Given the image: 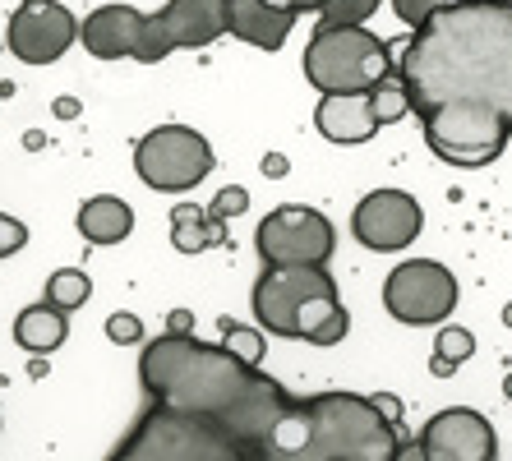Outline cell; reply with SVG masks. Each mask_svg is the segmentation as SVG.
Segmentation results:
<instances>
[{
	"label": "cell",
	"instance_id": "6da1fadb",
	"mask_svg": "<svg viewBox=\"0 0 512 461\" xmlns=\"http://www.w3.org/2000/svg\"><path fill=\"white\" fill-rule=\"evenodd\" d=\"M406 111H485L512 130V0H453L411 33L397 65Z\"/></svg>",
	"mask_w": 512,
	"mask_h": 461
},
{
	"label": "cell",
	"instance_id": "7a4b0ae2",
	"mask_svg": "<svg viewBox=\"0 0 512 461\" xmlns=\"http://www.w3.org/2000/svg\"><path fill=\"white\" fill-rule=\"evenodd\" d=\"M139 383L153 397V406L199 415L250 448H259L277 420L296 406V397L282 383L236 360L227 346L199 342V337H171V332L143 346Z\"/></svg>",
	"mask_w": 512,
	"mask_h": 461
},
{
	"label": "cell",
	"instance_id": "3957f363",
	"mask_svg": "<svg viewBox=\"0 0 512 461\" xmlns=\"http://www.w3.org/2000/svg\"><path fill=\"white\" fill-rule=\"evenodd\" d=\"M397 402L383 392H319L296 402L254 448V461H393L397 452Z\"/></svg>",
	"mask_w": 512,
	"mask_h": 461
},
{
	"label": "cell",
	"instance_id": "277c9868",
	"mask_svg": "<svg viewBox=\"0 0 512 461\" xmlns=\"http://www.w3.org/2000/svg\"><path fill=\"white\" fill-rule=\"evenodd\" d=\"M254 319L259 332L305 337L314 346H337L351 328L328 268H263L254 286Z\"/></svg>",
	"mask_w": 512,
	"mask_h": 461
},
{
	"label": "cell",
	"instance_id": "5b68a950",
	"mask_svg": "<svg viewBox=\"0 0 512 461\" xmlns=\"http://www.w3.org/2000/svg\"><path fill=\"white\" fill-rule=\"evenodd\" d=\"M111 461H254V448L199 415L148 406Z\"/></svg>",
	"mask_w": 512,
	"mask_h": 461
},
{
	"label": "cell",
	"instance_id": "8992f818",
	"mask_svg": "<svg viewBox=\"0 0 512 461\" xmlns=\"http://www.w3.org/2000/svg\"><path fill=\"white\" fill-rule=\"evenodd\" d=\"M300 70L323 97H356L393 74V51L370 28H314Z\"/></svg>",
	"mask_w": 512,
	"mask_h": 461
},
{
	"label": "cell",
	"instance_id": "52a82bcc",
	"mask_svg": "<svg viewBox=\"0 0 512 461\" xmlns=\"http://www.w3.org/2000/svg\"><path fill=\"white\" fill-rule=\"evenodd\" d=\"M213 162V143L190 125H157L134 143V171L157 194L194 190L199 180L213 176Z\"/></svg>",
	"mask_w": 512,
	"mask_h": 461
},
{
	"label": "cell",
	"instance_id": "ba28073f",
	"mask_svg": "<svg viewBox=\"0 0 512 461\" xmlns=\"http://www.w3.org/2000/svg\"><path fill=\"white\" fill-rule=\"evenodd\" d=\"M263 268H323L337 249L333 222L310 203H282L254 231Z\"/></svg>",
	"mask_w": 512,
	"mask_h": 461
},
{
	"label": "cell",
	"instance_id": "9c48e42d",
	"mask_svg": "<svg viewBox=\"0 0 512 461\" xmlns=\"http://www.w3.org/2000/svg\"><path fill=\"white\" fill-rule=\"evenodd\" d=\"M457 277L439 259H406L383 282V309L406 328H434L448 323L457 309Z\"/></svg>",
	"mask_w": 512,
	"mask_h": 461
},
{
	"label": "cell",
	"instance_id": "30bf717a",
	"mask_svg": "<svg viewBox=\"0 0 512 461\" xmlns=\"http://www.w3.org/2000/svg\"><path fill=\"white\" fill-rule=\"evenodd\" d=\"M79 42H84V51L97 60L134 56L139 65H157V60L171 56L157 14H143V10H134V5H97L84 24H79Z\"/></svg>",
	"mask_w": 512,
	"mask_h": 461
},
{
	"label": "cell",
	"instance_id": "8fae6325",
	"mask_svg": "<svg viewBox=\"0 0 512 461\" xmlns=\"http://www.w3.org/2000/svg\"><path fill=\"white\" fill-rule=\"evenodd\" d=\"M420 130H425L429 153L443 157L448 166H466V171L489 166L512 139V130L503 120L485 116V111H457V107L420 116Z\"/></svg>",
	"mask_w": 512,
	"mask_h": 461
},
{
	"label": "cell",
	"instance_id": "7c38bea8",
	"mask_svg": "<svg viewBox=\"0 0 512 461\" xmlns=\"http://www.w3.org/2000/svg\"><path fill=\"white\" fill-rule=\"evenodd\" d=\"M420 231H425V208L406 190H370L351 213V236L374 254L411 249Z\"/></svg>",
	"mask_w": 512,
	"mask_h": 461
},
{
	"label": "cell",
	"instance_id": "4fadbf2b",
	"mask_svg": "<svg viewBox=\"0 0 512 461\" xmlns=\"http://www.w3.org/2000/svg\"><path fill=\"white\" fill-rule=\"evenodd\" d=\"M5 42L24 65H56L79 42V19L60 0H24L5 24Z\"/></svg>",
	"mask_w": 512,
	"mask_h": 461
},
{
	"label": "cell",
	"instance_id": "5bb4252c",
	"mask_svg": "<svg viewBox=\"0 0 512 461\" xmlns=\"http://www.w3.org/2000/svg\"><path fill=\"white\" fill-rule=\"evenodd\" d=\"M416 443L425 461H499L494 425L476 406H448V411L429 415Z\"/></svg>",
	"mask_w": 512,
	"mask_h": 461
},
{
	"label": "cell",
	"instance_id": "9a60e30c",
	"mask_svg": "<svg viewBox=\"0 0 512 461\" xmlns=\"http://www.w3.org/2000/svg\"><path fill=\"white\" fill-rule=\"evenodd\" d=\"M157 24L167 33L171 51L208 47L227 33V0H167L157 10Z\"/></svg>",
	"mask_w": 512,
	"mask_h": 461
},
{
	"label": "cell",
	"instance_id": "2e32d148",
	"mask_svg": "<svg viewBox=\"0 0 512 461\" xmlns=\"http://www.w3.org/2000/svg\"><path fill=\"white\" fill-rule=\"evenodd\" d=\"M314 125L328 143H370L379 134V120H374L370 93L356 97H323L314 107Z\"/></svg>",
	"mask_w": 512,
	"mask_h": 461
},
{
	"label": "cell",
	"instance_id": "e0dca14e",
	"mask_svg": "<svg viewBox=\"0 0 512 461\" xmlns=\"http://www.w3.org/2000/svg\"><path fill=\"white\" fill-rule=\"evenodd\" d=\"M296 19L282 10H268L263 0H227V33L250 42V47H263V51H277L286 47Z\"/></svg>",
	"mask_w": 512,
	"mask_h": 461
},
{
	"label": "cell",
	"instance_id": "ac0fdd59",
	"mask_svg": "<svg viewBox=\"0 0 512 461\" xmlns=\"http://www.w3.org/2000/svg\"><path fill=\"white\" fill-rule=\"evenodd\" d=\"M134 231V208L116 194H93L79 203V236L88 245H120Z\"/></svg>",
	"mask_w": 512,
	"mask_h": 461
},
{
	"label": "cell",
	"instance_id": "d6986e66",
	"mask_svg": "<svg viewBox=\"0 0 512 461\" xmlns=\"http://www.w3.org/2000/svg\"><path fill=\"white\" fill-rule=\"evenodd\" d=\"M65 337H70V314H60V309L51 305H28L19 309V319H14V342L24 346L28 355H51L65 346Z\"/></svg>",
	"mask_w": 512,
	"mask_h": 461
},
{
	"label": "cell",
	"instance_id": "ffe728a7",
	"mask_svg": "<svg viewBox=\"0 0 512 461\" xmlns=\"http://www.w3.org/2000/svg\"><path fill=\"white\" fill-rule=\"evenodd\" d=\"M171 240L180 254H203V249L222 245V222H213L208 208H199V203H176L171 208Z\"/></svg>",
	"mask_w": 512,
	"mask_h": 461
},
{
	"label": "cell",
	"instance_id": "44dd1931",
	"mask_svg": "<svg viewBox=\"0 0 512 461\" xmlns=\"http://www.w3.org/2000/svg\"><path fill=\"white\" fill-rule=\"evenodd\" d=\"M88 296H93V277L84 268H56L47 277V296L42 305L60 309V314H74V309H84Z\"/></svg>",
	"mask_w": 512,
	"mask_h": 461
},
{
	"label": "cell",
	"instance_id": "7402d4cb",
	"mask_svg": "<svg viewBox=\"0 0 512 461\" xmlns=\"http://www.w3.org/2000/svg\"><path fill=\"white\" fill-rule=\"evenodd\" d=\"M471 355H476V337H471V332L466 328H457V323H443L439 328V342H434V374H453L457 365H462V360H471Z\"/></svg>",
	"mask_w": 512,
	"mask_h": 461
},
{
	"label": "cell",
	"instance_id": "603a6c76",
	"mask_svg": "<svg viewBox=\"0 0 512 461\" xmlns=\"http://www.w3.org/2000/svg\"><path fill=\"white\" fill-rule=\"evenodd\" d=\"M222 346H227L236 360H245V365L259 369V360H263V332L259 328H245V323H236V319H222Z\"/></svg>",
	"mask_w": 512,
	"mask_h": 461
},
{
	"label": "cell",
	"instance_id": "cb8c5ba5",
	"mask_svg": "<svg viewBox=\"0 0 512 461\" xmlns=\"http://www.w3.org/2000/svg\"><path fill=\"white\" fill-rule=\"evenodd\" d=\"M374 10H379V0H328L319 10V28H360Z\"/></svg>",
	"mask_w": 512,
	"mask_h": 461
},
{
	"label": "cell",
	"instance_id": "d4e9b609",
	"mask_svg": "<svg viewBox=\"0 0 512 461\" xmlns=\"http://www.w3.org/2000/svg\"><path fill=\"white\" fill-rule=\"evenodd\" d=\"M370 107H374V120H379V125H393V120H402V116H406V93H402V83L383 79L379 88L370 93Z\"/></svg>",
	"mask_w": 512,
	"mask_h": 461
},
{
	"label": "cell",
	"instance_id": "484cf974",
	"mask_svg": "<svg viewBox=\"0 0 512 461\" xmlns=\"http://www.w3.org/2000/svg\"><path fill=\"white\" fill-rule=\"evenodd\" d=\"M443 5H453V0H393V14L406 28H420L429 14H439Z\"/></svg>",
	"mask_w": 512,
	"mask_h": 461
},
{
	"label": "cell",
	"instance_id": "4316f807",
	"mask_svg": "<svg viewBox=\"0 0 512 461\" xmlns=\"http://www.w3.org/2000/svg\"><path fill=\"white\" fill-rule=\"evenodd\" d=\"M24 245H28V226L19 222V217L0 213V259H10V254H19Z\"/></svg>",
	"mask_w": 512,
	"mask_h": 461
},
{
	"label": "cell",
	"instance_id": "83f0119b",
	"mask_svg": "<svg viewBox=\"0 0 512 461\" xmlns=\"http://www.w3.org/2000/svg\"><path fill=\"white\" fill-rule=\"evenodd\" d=\"M107 337H111V342H120V346H134V342H143V323L134 319V314H111V319H107Z\"/></svg>",
	"mask_w": 512,
	"mask_h": 461
},
{
	"label": "cell",
	"instance_id": "f1b7e54d",
	"mask_svg": "<svg viewBox=\"0 0 512 461\" xmlns=\"http://www.w3.org/2000/svg\"><path fill=\"white\" fill-rule=\"evenodd\" d=\"M245 208H250V194H245V190H222L213 199V208H208V217H213V222H222V217H236V213H245Z\"/></svg>",
	"mask_w": 512,
	"mask_h": 461
},
{
	"label": "cell",
	"instance_id": "f546056e",
	"mask_svg": "<svg viewBox=\"0 0 512 461\" xmlns=\"http://www.w3.org/2000/svg\"><path fill=\"white\" fill-rule=\"evenodd\" d=\"M268 10H282V14H291V19H300V14H319L328 0H263Z\"/></svg>",
	"mask_w": 512,
	"mask_h": 461
},
{
	"label": "cell",
	"instance_id": "4dcf8cb0",
	"mask_svg": "<svg viewBox=\"0 0 512 461\" xmlns=\"http://www.w3.org/2000/svg\"><path fill=\"white\" fill-rule=\"evenodd\" d=\"M393 461H425V452H420V443H416V438H397V452H393Z\"/></svg>",
	"mask_w": 512,
	"mask_h": 461
},
{
	"label": "cell",
	"instance_id": "1f68e13d",
	"mask_svg": "<svg viewBox=\"0 0 512 461\" xmlns=\"http://www.w3.org/2000/svg\"><path fill=\"white\" fill-rule=\"evenodd\" d=\"M171 337H194V319H190V309H176V314H171Z\"/></svg>",
	"mask_w": 512,
	"mask_h": 461
},
{
	"label": "cell",
	"instance_id": "d6a6232c",
	"mask_svg": "<svg viewBox=\"0 0 512 461\" xmlns=\"http://www.w3.org/2000/svg\"><path fill=\"white\" fill-rule=\"evenodd\" d=\"M503 397L512 402V369H508V379H503Z\"/></svg>",
	"mask_w": 512,
	"mask_h": 461
},
{
	"label": "cell",
	"instance_id": "836d02e7",
	"mask_svg": "<svg viewBox=\"0 0 512 461\" xmlns=\"http://www.w3.org/2000/svg\"><path fill=\"white\" fill-rule=\"evenodd\" d=\"M503 319H508V328H512V305H508V309H503Z\"/></svg>",
	"mask_w": 512,
	"mask_h": 461
}]
</instances>
